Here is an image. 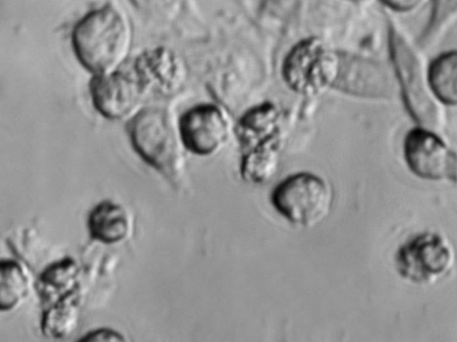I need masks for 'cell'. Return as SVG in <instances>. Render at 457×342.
I'll list each match as a JSON object with an SVG mask.
<instances>
[{"instance_id": "1", "label": "cell", "mask_w": 457, "mask_h": 342, "mask_svg": "<svg viewBox=\"0 0 457 342\" xmlns=\"http://www.w3.org/2000/svg\"><path fill=\"white\" fill-rule=\"evenodd\" d=\"M131 39L127 18L109 4L85 15L71 34L77 58L96 75L115 71L127 58Z\"/></svg>"}, {"instance_id": "2", "label": "cell", "mask_w": 457, "mask_h": 342, "mask_svg": "<svg viewBox=\"0 0 457 342\" xmlns=\"http://www.w3.org/2000/svg\"><path fill=\"white\" fill-rule=\"evenodd\" d=\"M389 52L404 105L420 127L442 129L445 113L428 80V69L414 46L396 28L389 29Z\"/></svg>"}, {"instance_id": "3", "label": "cell", "mask_w": 457, "mask_h": 342, "mask_svg": "<svg viewBox=\"0 0 457 342\" xmlns=\"http://www.w3.org/2000/svg\"><path fill=\"white\" fill-rule=\"evenodd\" d=\"M128 129L140 157L168 179H176L181 169L182 142L168 112L159 107L145 108L131 119Z\"/></svg>"}, {"instance_id": "4", "label": "cell", "mask_w": 457, "mask_h": 342, "mask_svg": "<svg viewBox=\"0 0 457 342\" xmlns=\"http://www.w3.org/2000/svg\"><path fill=\"white\" fill-rule=\"evenodd\" d=\"M275 210L296 227L311 228L321 222L333 204L331 186L312 172H297L279 182L271 192Z\"/></svg>"}, {"instance_id": "5", "label": "cell", "mask_w": 457, "mask_h": 342, "mask_svg": "<svg viewBox=\"0 0 457 342\" xmlns=\"http://www.w3.org/2000/svg\"><path fill=\"white\" fill-rule=\"evenodd\" d=\"M339 66V53L320 39L309 38L290 49L283 61L281 74L293 91L311 96L333 87Z\"/></svg>"}, {"instance_id": "6", "label": "cell", "mask_w": 457, "mask_h": 342, "mask_svg": "<svg viewBox=\"0 0 457 342\" xmlns=\"http://www.w3.org/2000/svg\"><path fill=\"white\" fill-rule=\"evenodd\" d=\"M395 262L402 278L427 285L450 272L455 262V253L445 237L437 232L424 231L399 246Z\"/></svg>"}, {"instance_id": "7", "label": "cell", "mask_w": 457, "mask_h": 342, "mask_svg": "<svg viewBox=\"0 0 457 342\" xmlns=\"http://www.w3.org/2000/svg\"><path fill=\"white\" fill-rule=\"evenodd\" d=\"M403 155L410 171L430 181H447L457 186V150L434 130L418 127L408 131Z\"/></svg>"}, {"instance_id": "8", "label": "cell", "mask_w": 457, "mask_h": 342, "mask_svg": "<svg viewBox=\"0 0 457 342\" xmlns=\"http://www.w3.org/2000/svg\"><path fill=\"white\" fill-rule=\"evenodd\" d=\"M334 88L369 99H392L398 92L395 73L383 63L340 54V66Z\"/></svg>"}, {"instance_id": "9", "label": "cell", "mask_w": 457, "mask_h": 342, "mask_svg": "<svg viewBox=\"0 0 457 342\" xmlns=\"http://www.w3.org/2000/svg\"><path fill=\"white\" fill-rule=\"evenodd\" d=\"M178 128L183 146L201 156L220 150L230 133L225 113L212 104H198L187 110L180 117Z\"/></svg>"}, {"instance_id": "10", "label": "cell", "mask_w": 457, "mask_h": 342, "mask_svg": "<svg viewBox=\"0 0 457 342\" xmlns=\"http://www.w3.org/2000/svg\"><path fill=\"white\" fill-rule=\"evenodd\" d=\"M145 83L140 76L112 71L96 75L90 93L96 109L109 119H121L139 104Z\"/></svg>"}, {"instance_id": "11", "label": "cell", "mask_w": 457, "mask_h": 342, "mask_svg": "<svg viewBox=\"0 0 457 342\" xmlns=\"http://www.w3.org/2000/svg\"><path fill=\"white\" fill-rule=\"evenodd\" d=\"M282 118L271 103L248 110L238 121L235 132L243 153L280 148Z\"/></svg>"}, {"instance_id": "12", "label": "cell", "mask_w": 457, "mask_h": 342, "mask_svg": "<svg viewBox=\"0 0 457 342\" xmlns=\"http://www.w3.org/2000/svg\"><path fill=\"white\" fill-rule=\"evenodd\" d=\"M79 268L65 257L50 263L37 278L36 289L44 306H49L80 290Z\"/></svg>"}, {"instance_id": "13", "label": "cell", "mask_w": 457, "mask_h": 342, "mask_svg": "<svg viewBox=\"0 0 457 342\" xmlns=\"http://www.w3.org/2000/svg\"><path fill=\"white\" fill-rule=\"evenodd\" d=\"M87 229L92 239L114 244L125 239L130 229L126 209L120 204L105 200L89 213Z\"/></svg>"}, {"instance_id": "14", "label": "cell", "mask_w": 457, "mask_h": 342, "mask_svg": "<svg viewBox=\"0 0 457 342\" xmlns=\"http://www.w3.org/2000/svg\"><path fill=\"white\" fill-rule=\"evenodd\" d=\"M80 290L45 307L40 327L42 333L49 338H68L77 329L81 310Z\"/></svg>"}, {"instance_id": "15", "label": "cell", "mask_w": 457, "mask_h": 342, "mask_svg": "<svg viewBox=\"0 0 457 342\" xmlns=\"http://www.w3.org/2000/svg\"><path fill=\"white\" fill-rule=\"evenodd\" d=\"M433 93L443 104L457 107V50L445 52L428 68Z\"/></svg>"}, {"instance_id": "16", "label": "cell", "mask_w": 457, "mask_h": 342, "mask_svg": "<svg viewBox=\"0 0 457 342\" xmlns=\"http://www.w3.org/2000/svg\"><path fill=\"white\" fill-rule=\"evenodd\" d=\"M0 274V309L8 312L27 297L29 281L21 265L12 259L1 261Z\"/></svg>"}, {"instance_id": "17", "label": "cell", "mask_w": 457, "mask_h": 342, "mask_svg": "<svg viewBox=\"0 0 457 342\" xmlns=\"http://www.w3.org/2000/svg\"><path fill=\"white\" fill-rule=\"evenodd\" d=\"M278 154V149L243 153L240 163L242 178L257 184L269 181L277 171Z\"/></svg>"}, {"instance_id": "18", "label": "cell", "mask_w": 457, "mask_h": 342, "mask_svg": "<svg viewBox=\"0 0 457 342\" xmlns=\"http://www.w3.org/2000/svg\"><path fill=\"white\" fill-rule=\"evenodd\" d=\"M124 336L119 331L109 329L100 328L94 330H90L86 333L79 341H124Z\"/></svg>"}, {"instance_id": "19", "label": "cell", "mask_w": 457, "mask_h": 342, "mask_svg": "<svg viewBox=\"0 0 457 342\" xmlns=\"http://www.w3.org/2000/svg\"><path fill=\"white\" fill-rule=\"evenodd\" d=\"M386 7L398 13H410L422 7L427 0H380Z\"/></svg>"}, {"instance_id": "20", "label": "cell", "mask_w": 457, "mask_h": 342, "mask_svg": "<svg viewBox=\"0 0 457 342\" xmlns=\"http://www.w3.org/2000/svg\"><path fill=\"white\" fill-rule=\"evenodd\" d=\"M349 1L361 2V1H364V0H349Z\"/></svg>"}]
</instances>
